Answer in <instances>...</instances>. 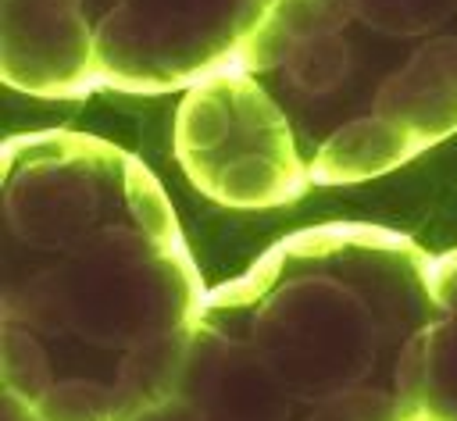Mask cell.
Here are the masks:
<instances>
[{
    "label": "cell",
    "mask_w": 457,
    "mask_h": 421,
    "mask_svg": "<svg viewBox=\"0 0 457 421\" xmlns=\"http://www.w3.org/2000/svg\"><path fill=\"white\" fill-rule=\"evenodd\" d=\"M0 175L4 389L43 421H132L207 300L171 200L132 153L68 128L11 136Z\"/></svg>",
    "instance_id": "6da1fadb"
},
{
    "label": "cell",
    "mask_w": 457,
    "mask_h": 421,
    "mask_svg": "<svg viewBox=\"0 0 457 421\" xmlns=\"http://www.w3.org/2000/svg\"><path fill=\"white\" fill-rule=\"evenodd\" d=\"M428 278L400 232H293L207 293L171 385L132 421H414L400 357Z\"/></svg>",
    "instance_id": "7a4b0ae2"
},
{
    "label": "cell",
    "mask_w": 457,
    "mask_h": 421,
    "mask_svg": "<svg viewBox=\"0 0 457 421\" xmlns=\"http://www.w3.org/2000/svg\"><path fill=\"white\" fill-rule=\"evenodd\" d=\"M236 68L282 107L314 186L364 182L457 132V0H278Z\"/></svg>",
    "instance_id": "3957f363"
},
{
    "label": "cell",
    "mask_w": 457,
    "mask_h": 421,
    "mask_svg": "<svg viewBox=\"0 0 457 421\" xmlns=\"http://www.w3.org/2000/svg\"><path fill=\"white\" fill-rule=\"evenodd\" d=\"M175 157L189 182L225 207H278L314 186L289 118L239 68L186 93Z\"/></svg>",
    "instance_id": "277c9868"
},
{
    "label": "cell",
    "mask_w": 457,
    "mask_h": 421,
    "mask_svg": "<svg viewBox=\"0 0 457 421\" xmlns=\"http://www.w3.org/2000/svg\"><path fill=\"white\" fill-rule=\"evenodd\" d=\"M414 421H457V250L432 257L428 307L400 357Z\"/></svg>",
    "instance_id": "5b68a950"
},
{
    "label": "cell",
    "mask_w": 457,
    "mask_h": 421,
    "mask_svg": "<svg viewBox=\"0 0 457 421\" xmlns=\"http://www.w3.org/2000/svg\"><path fill=\"white\" fill-rule=\"evenodd\" d=\"M0 410H4V421H43L25 400H18V396L7 392V389H4V396H0Z\"/></svg>",
    "instance_id": "8992f818"
}]
</instances>
